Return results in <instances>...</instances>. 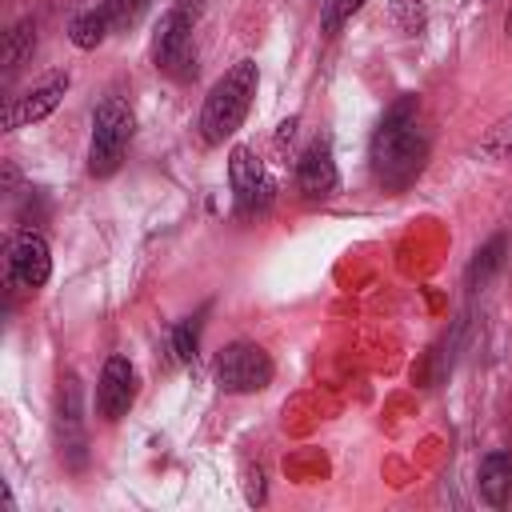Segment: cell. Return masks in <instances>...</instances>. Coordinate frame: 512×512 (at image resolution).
<instances>
[{"label": "cell", "instance_id": "14", "mask_svg": "<svg viewBox=\"0 0 512 512\" xmlns=\"http://www.w3.org/2000/svg\"><path fill=\"white\" fill-rule=\"evenodd\" d=\"M32 48H36V28H32V20H20L12 32H4V68L8 72L20 68V60L32 56Z\"/></svg>", "mask_w": 512, "mask_h": 512}, {"label": "cell", "instance_id": "20", "mask_svg": "<svg viewBox=\"0 0 512 512\" xmlns=\"http://www.w3.org/2000/svg\"><path fill=\"white\" fill-rule=\"evenodd\" d=\"M320 4H324V0H320Z\"/></svg>", "mask_w": 512, "mask_h": 512}, {"label": "cell", "instance_id": "2", "mask_svg": "<svg viewBox=\"0 0 512 512\" xmlns=\"http://www.w3.org/2000/svg\"><path fill=\"white\" fill-rule=\"evenodd\" d=\"M256 84H260V72H256L252 60H236L212 84V92L204 96V108H200V136H204V144H224L228 136H236V128L244 124V116L252 108Z\"/></svg>", "mask_w": 512, "mask_h": 512}, {"label": "cell", "instance_id": "15", "mask_svg": "<svg viewBox=\"0 0 512 512\" xmlns=\"http://www.w3.org/2000/svg\"><path fill=\"white\" fill-rule=\"evenodd\" d=\"M152 8V0H104V12H108V24L112 32H124L132 24H140V16Z\"/></svg>", "mask_w": 512, "mask_h": 512}, {"label": "cell", "instance_id": "4", "mask_svg": "<svg viewBox=\"0 0 512 512\" xmlns=\"http://www.w3.org/2000/svg\"><path fill=\"white\" fill-rule=\"evenodd\" d=\"M132 108L116 96H108L96 112H92V136H88V172L96 180L112 176L120 164H124V152H128V140H132Z\"/></svg>", "mask_w": 512, "mask_h": 512}, {"label": "cell", "instance_id": "1", "mask_svg": "<svg viewBox=\"0 0 512 512\" xmlns=\"http://www.w3.org/2000/svg\"><path fill=\"white\" fill-rule=\"evenodd\" d=\"M428 160V132L420 128V100H396L372 136V172L384 188H404Z\"/></svg>", "mask_w": 512, "mask_h": 512}, {"label": "cell", "instance_id": "12", "mask_svg": "<svg viewBox=\"0 0 512 512\" xmlns=\"http://www.w3.org/2000/svg\"><path fill=\"white\" fill-rule=\"evenodd\" d=\"M108 32H112V24H108L104 4H100V8L80 12V16L68 24V36H72V44H76V48H96V44H104V40H108Z\"/></svg>", "mask_w": 512, "mask_h": 512}, {"label": "cell", "instance_id": "10", "mask_svg": "<svg viewBox=\"0 0 512 512\" xmlns=\"http://www.w3.org/2000/svg\"><path fill=\"white\" fill-rule=\"evenodd\" d=\"M8 272L16 284L24 288H44L48 276H52V256H48V240L32 228L16 232L12 244H8Z\"/></svg>", "mask_w": 512, "mask_h": 512}, {"label": "cell", "instance_id": "19", "mask_svg": "<svg viewBox=\"0 0 512 512\" xmlns=\"http://www.w3.org/2000/svg\"><path fill=\"white\" fill-rule=\"evenodd\" d=\"M172 348H176V360H192V356H196V320L176 324V332H172Z\"/></svg>", "mask_w": 512, "mask_h": 512}, {"label": "cell", "instance_id": "7", "mask_svg": "<svg viewBox=\"0 0 512 512\" xmlns=\"http://www.w3.org/2000/svg\"><path fill=\"white\" fill-rule=\"evenodd\" d=\"M68 92V72H48L40 76L32 88H24L20 96H12V104L4 108V128H24V124H36L44 120L48 112H56V104L64 100Z\"/></svg>", "mask_w": 512, "mask_h": 512}, {"label": "cell", "instance_id": "9", "mask_svg": "<svg viewBox=\"0 0 512 512\" xmlns=\"http://www.w3.org/2000/svg\"><path fill=\"white\" fill-rule=\"evenodd\" d=\"M136 364L128 356H108L104 360V372H100V384H96V408L104 420H120L128 416L132 400H136Z\"/></svg>", "mask_w": 512, "mask_h": 512}, {"label": "cell", "instance_id": "8", "mask_svg": "<svg viewBox=\"0 0 512 512\" xmlns=\"http://www.w3.org/2000/svg\"><path fill=\"white\" fill-rule=\"evenodd\" d=\"M336 184H340V176H336V160H332V140L316 136L296 160V188L304 200L316 204V200H328L336 192Z\"/></svg>", "mask_w": 512, "mask_h": 512}, {"label": "cell", "instance_id": "5", "mask_svg": "<svg viewBox=\"0 0 512 512\" xmlns=\"http://www.w3.org/2000/svg\"><path fill=\"white\" fill-rule=\"evenodd\" d=\"M216 384L232 396L264 392L272 384V356L252 340H236L216 356Z\"/></svg>", "mask_w": 512, "mask_h": 512}, {"label": "cell", "instance_id": "16", "mask_svg": "<svg viewBox=\"0 0 512 512\" xmlns=\"http://www.w3.org/2000/svg\"><path fill=\"white\" fill-rule=\"evenodd\" d=\"M480 156H492V160H512V116L496 120L484 140H480Z\"/></svg>", "mask_w": 512, "mask_h": 512}, {"label": "cell", "instance_id": "17", "mask_svg": "<svg viewBox=\"0 0 512 512\" xmlns=\"http://www.w3.org/2000/svg\"><path fill=\"white\" fill-rule=\"evenodd\" d=\"M392 24L400 28V32H420V24H424V4L420 0H392Z\"/></svg>", "mask_w": 512, "mask_h": 512}, {"label": "cell", "instance_id": "6", "mask_svg": "<svg viewBox=\"0 0 512 512\" xmlns=\"http://www.w3.org/2000/svg\"><path fill=\"white\" fill-rule=\"evenodd\" d=\"M228 180H232V196H236V208L240 216H252V212H264L268 200H272V180L260 164V156L244 144H236L228 152Z\"/></svg>", "mask_w": 512, "mask_h": 512}, {"label": "cell", "instance_id": "11", "mask_svg": "<svg viewBox=\"0 0 512 512\" xmlns=\"http://www.w3.org/2000/svg\"><path fill=\"white\" fill-rule=\"evenodd\" d=\"M476 484H480V496H484L488 504L504 508V504H508V496H512V456H508L504 448L488 452V456L480 460Z\"/></svg>", "mask_w": 512, "mask_h": 512}, {"label": "cell", "instance_id": "18", "mask_svg": "<svg viewBox=\"0 0 512 512\" xmlns=\"http://www.w3.org/2000/svg\"><path fill=\"white\" fill-rule=\"evenodd\" d=\"M360 4L364 0H324V32H340V24L360 12Z\"/></svg>", "mask_w": 512, "mask_h": 512}, {"label": "cell", "instance_id": "3", "mask_svg": "<svg viewBox=\"0 0 512 512\" xmlns=\"http://www.w3.org/2000/svg\"><path fill=\"white\" fill-rule=\"evenodd\" d=\"M152 60L172 80L196 76V4L176 0L160 16V24L152 32Z\"/></svg>", "mask_w": 512, "mask_h": 512}, {"label": "cell", "instance_id": "13", "mask_svg": "<svg viewBox=\"0 0 512 512\" xmlns=\"http://www.w3.org/2000/svg\"><path fill=\"white\" fill-rule=\"evenodd\" d=\"M504 252H508V240H504V236H492L484 248H476L472 264H468V288H480V284L504 264Z\"/></svg>", "mask_w": 512, "mask_h": 512}]
</instances>
